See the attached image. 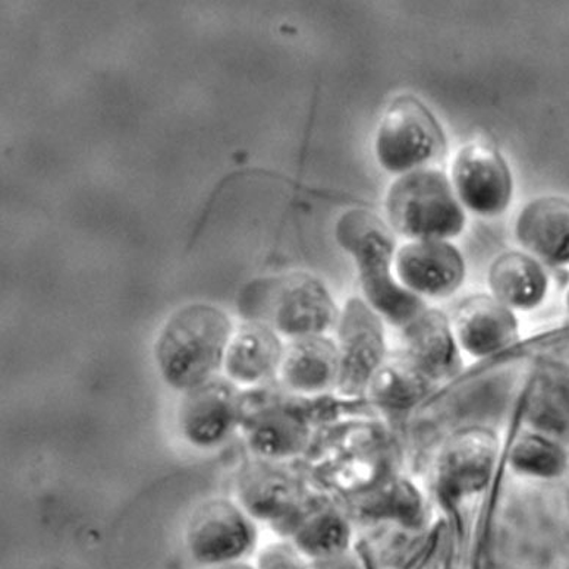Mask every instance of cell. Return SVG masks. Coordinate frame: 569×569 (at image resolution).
<instances>
[{"mask_svg":"<svg viewBox=\"0 0 569 569\" xmlns=\"http://www.w3.org/2000/svg\"><path fill=\"white\" fill-rule=\"evenodd\" d=\"M516 237L540 263L569 264V201L553 196L531 201L518 214Z\"/></svg>","mask_w":569,"mask_h":569,"instance_id":"18","label":"cell"},{"mask_svg":"<svg viewBox=\"0 0 569 569\" xmlns=\"http://www.w3.org/2000/svg\"><path fill=\"white\" fill-rule=\"evenodd\" d=\"M391 227L412 241H447L460 236L466 213L443 172L425 168L399 176L388 190Z\"/></svg>","mask_w":569,"mask_h":569,"instance_id":"4","label":"cell"},{"mask_svg":"<svg viewBox=\"0 0 569 569\" xmlns=\"http://www.w3.org/2000/svg\"><path fill=\"white\" fill-rule=\"evenodd\" d=\"M378 502L373 507H378L380 512L389 511L387 516H397L398 518H406L412 520L420 513L421 499L415 486L407 483V481L393 480L385 488L378 490Z\"/></svg>","mask_w":569,"mask_h":569,"instance_id":"23","label":"cell"},{"mask_svg":"<svg viewBox=\"0 0 569 569\" xmlns=\"http://www.w3.org/2000/svg\"><path fill=\"white\" fill-rule=\"evenodd\" d=\"M310 569H360L355 558L350 555L342 553L338 557L320 559V561L311 562Z\"/></svg>","mask_w":569,"mask_h":569,"instance_id":"25","label":"cell"},{"mask_svg":"<svg viewBox=\"0 0 569 569\" xmlns=\"http://www.w3.org/2000/svg\"><path fill=\"white\" fill-rule=\"evenodd\" d=\"M241 403V389L218 376L182 393L177 415L179 435L201 451L219 448L240 426Z\"/></svg>","mask_w":569,"mask_h":569,"instance_id":"9","label":"cell"},{"mask_svg":"<svg viewBox=\"0 0 569 569\" xmlns=\"http://www.w3.org/2000/svg\"><path fill=\"white\" fill-rule=\"evenodd\" d=\"M310 562L338 557L350 548L347 518L326 498L301 499L287 520L277 526Z\"/></svg>","mask_w":569,"mask_h":569,"instance_id":"15","label":"cell"},{"mask_svg":"<svg viewBox=\"0 0 569 569\" xmlns=\"http://www.w3.org/2000/svg\"><path fill=\"white\" fill-rule=\"evenodd\" d=\"M214 569H257V568H256V566H251V563H249V562L240 561V562L227 563V566L218 567Z\"/></svg>","mask_w":569,"mask_h":569,"instance_id":"26","label":"cell"},{"mask_svg":"<svg viewBox=\"0 0 569 569\" xmlns=\"http://www.w3.org/2000/svg\"><path fill=\"white\" fill-rule=\"evenodd\" d=\"M335 232L339 246L355 257L367 305L382 319L402 329L426 309L425 301L395 277V240L379 216L352 209L339 218Z\"/></svg>","mask_w":569,"mask_h":569,"instance_id":"2","label":"cell"},{"mask_svg":"<svg viewBox=\"0 0 569 569\" xmlns=\"http://www.w3.org/2000/svg\"><path fill=\"white\" fill-rule=\"evenodd\" d=\"M236 495L252 520L274 527L287 520L302 499L296 480L279 462L257 457L238 471Z\"/></svg>","mask_w":569,"mask_h":569,"instance_id":"14","label":"cell"},{"mask_svg":"<svg viewBox=\"0 0 569 569\" xmlns=\"http://www.w3.org/2000/svg\"><path fill=\"white\" fill-rule=\"evenodd\" d=\"M567 307H568V310H569V289H568V292H567Z\"/></svg>","mask_w":569,"mask_h":569,"instance_id":"27","label":"cell"},{"mask_svg":"<svg viewBox=\"0 0 569 569\" xmlns=\"http://www.w3.org/2000/svg\"><path fill=\"white\" fill-rule=\"evenodd\" d=\"M233 333L229 316L206 302L178 309L160 328L154 365L173 391L186 393L218 378Z\"/></svg>","mask_w":569,"mask_h":569,"instance_id":"1","label":"cell"},{"mask_svg":"<svg viewBox=\"0 0 569 569\" xmlns=\"http://www.w3.org/2000/svg\"><path fill=\"white\" fill-rule=\"evenodd\" d=\"M283 350V339L270 326L246 321L233 329L222 373L241 391L264 387L278 376Z\"/></svg>","mask_w":569,"mask_h":569,"instance_id":"17","label":"cell"},{"mask_svg":"<svg viewBox=\"0 0 569 569\" xmlns=\"http://www.w3.org/2000/svg\"><path fill=\"white\" fill-rule=\"evenodd\" d=\"M238 429L257 458L277 462L300 456L311 435L306 412L264 387L242 391Z\"/></svg>","mask_w":569,"mask_h":569,"instance_id":"6","label":"cell"},{"mask_svg":"<svg viewBox=\"0 0 569 569\" xmlns=\"http://www.w3.org/2000/svg\"><path fill=\"white\" fill-rule=\"evenodd\" d=\"M435 378L411 352L389 351L371 375L366 395L391 410L415 407L429 392Z\"/></svg>","mask_w":569,"mask_h":569,"instance_id":"21","label":"cell"},{"mask_svg":"<svg viewBox=\"0 0 569 569\" xmlns=\"http://www.w3.org/2000/svg\"><path fill=\"white\" fill-rule=\"evenodd\" d=\"M497 433L486 427H468L445 445L438 462L440 489L452 498L481 492L492 480L499 458Z\"/></svg>","mask_w":569,"mask_h":569,"instance_id":"12","label":"cell"},{"mask_svg":"<svg viewBox=\"0 0 569 569\" xmlns=\"http://www.w3.org/2000/svg\"><path fill=\"white\" fill-rule=\"evenodd\" d=\"M341 361L337 341L328 335L284 342L278 376L284 391L296 397H319L337 391Z\"/></svg>","mask_w":569,"mask_h":569,"instance_id":"16","label":"cell"},{"mask_svg":"<svg viewBox=\"0 0 569 569\" xmlns=\"http://www.w3.org/2000/svg\"><path fill=\"white\" fill-rule=\"evenodd\" d=\"M451 183L463 208L483 218H497L511 203L513 181L507 160L485 142H471L458 151Z\"/></svg>","mask_w":569,"mask_h":569,"instance_id":"10","label":"cell"},{"mask_svg":"<svg viewBox=\"0 0 569 569\" xmlns=\"http://www.w3.org/2000/svg\"><path fill=\"white\" fill-rule=\"evenodd\" d=\"M451 323L461 352L475 358L500 355L520 337L516 311L488 293L466 298Z\"/></svg>","mask_w":569,"mask_h":569,"instance_id":"13","label":"cell"},{"mask_svg":"<svg viewBox=\"0 0 569 569\" xmlns=\"http://www.w3.org/2000/svg\"><path fill=\"white\" fill-rule=\"evenodd\" d=\"M240 313L292 341L328 333L337 328L341 311L318 278L292 273L247 287L240 298Z\"/></svg>","mask_w":569,"mask_h":569,"instance_id":"3","label":"cell"},{"mask_svg":"<svg viewBox=\"0 0 569 569\" xmlns=\"http://www.w3.org/2000/svg\"><path fill=\"white\" fill-rule=\"evenodd\" d=\"M403 350L411 352L433 378L456 373L461 366V350L451 320L436 309H423L402 328Z\"/></svg>","mask_w":569,"mask_h":569,"instance_id":"20","label":"cell"},{"mask_svg":"<svg viewBox=\"0 0 569 569\" xmlns=\"http://www.w3.org/2000/svg\"><path fill=\"white\" fill-rule=\"evenodd\" d=\"M393 272L398 282L420 300H442L461 288L466 261L448 241H411L395 252Z\"/></svg>","mask_w":569,"mask_h":569,"instance_id":"11","label":"cell"},{"mask_svg":"<svg viewBox=\"0 0 569 569\" xmlns=\"http://www.w3.org/2000/svg\"><path fill=\"white\" fill-rule=\"evenodd\" d=\"M335 329L341 361L337 392L343 398L361 397L389 352L382 316L361 298H350Z\"/></svg>","mask_w":569,"mask_h":569,"instance_id":"8","label":"cell"},{"mask_svg":"<svg viewBox=\"0 0 569 569\" xmlns=\"http://www.w3.org/2000/svg\"><path fill=\"white\" fill-rule=\"evenodd\" d=\"M511 466L521 475L552 477L562 472L566 456L552 440L527 435L513 445Z\"/></svg>","mask_w":569,"mask_h":569,"instance_id":"22","label":"cell"},{"mask_svg":"<svg viewBox=\"0 0 569 569\" xmlns=\"http://www.w3.org/2000/svg\"><path fill=\"white\" fill-rule=\"evenodd\" d=\"M447 146L442 127L429 108L415 96H399L380 119L375 151L385 171L403 176L438 162Z\"/></svg>","mask_w":569,"mask_h":569,"instance_id":"5","label":"cell"},{"mask_svg":"<svg viewBox=\"0 0 569 569\" xmlns=\"http://www.w3.org/2000/svg\"><path fill=\"white\" fill-rule=\"evenodd\" d=\"M259 539L256 521L237 500L212 498L192 511L186 529V546L192 561L222 567L244 561Z\"/></svg>","mask_w":569,"mask_h":569,"instance_id":"7","label":"cell"},{"mask_svg":"<svg viewBox=\"0 0 569 569\" xmlns=\"http://www.w3.org/2000/svg\"><path fill=\"white\" fill-rule=\"evenodd\" d=\"M311 562L289 540L273 541L257 555V569H310Z\"/></svg>","mask_w":569,"mask_h":569,"instance_id":"24","label":"cell"},{"mask_svg":"<svg viewBox=\"0 0 569 569\" xmlns=\"http://www.w3.org/2000/svg\"><path fill=\"white\" fill-rule=\"evenodd\" d=\"M490 296L512 311H530L543 302L549 279L535 257L508 251L495 259L489 269Z\"/></svg>","mask_w":569,"mask_h":569,"instance_id":"19","label":"cell"}]
</instances>
